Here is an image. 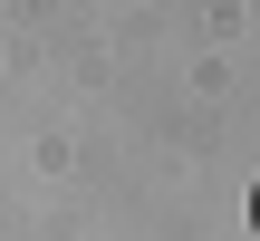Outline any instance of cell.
<instances>
[{"mask_svg": "<svg viewBox=\"0 0 260 241\" xmlns=\"http://www.w3.org/2000/svg\"><path fill=\"white\" fill-rule=\"evenodd\" d=\"M251 222H260V184H251Z\"/></svg>", "mask_w": 260, "mask_h": 241, "instance_id": "1", "label": "cell"}]
</instances>
